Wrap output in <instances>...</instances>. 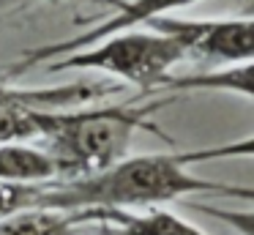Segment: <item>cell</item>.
Returning <instances> with one entry per match:
<instances>
[{
	"label": "cell",
	"instance_id": "cell-1",
	"mask_svg": "<svg viewBox=\"0 0 254 235\" xmlns=\"http://www.w3.org/2000/svg\"><path fill=\"white\" fill-rule=\"evenodd\" d=\"M252 156V140L238 145L199 148L186 153H148V156H126L118 164L93 175L79 178H58L41 183L39 208L66 213L82 211H142L159 208L186 194H238L252 200V189L224 186L216 180H202L189 172V164L219 156Z\"/></svg>",
	"mask_w": 254,
	"mask_h": 235
},
{
	"label": "cell",
	"instance_id": "cell-2",
	"mask_svg": "<svg viewBox=\"0 0 254 235\" xmlns=\"http://www.w3.org/2000/svg\"><path fill=\"white\" fill-rule=\"evenodd\" d=\"M167 98L145 107H99V109H30L36 137L44 142L61 167V178L93 175L126 158L137 129L159 131L150 123V112L164 107Z\"/></svg>",
	"mask_w": 254,
	"mask_h": 235
},
{
	"label": "cell",
	"instance_id": "cell-3",
	"mask_svg": "<svg viewBox=\"0 0 254 235\" xmlns=\"http://www.w3.org/2000/svg\"><path fill=\"white\" fill-rule=\"evenodd\" d=\"M181 60H186V55L172 38L153 30H126L101 38L82 52L50 60V71H101L121 82L150 90V87H164L170 71Z\"/></svg>",
	"mask_w": 254,
	"mask_h": 235
},
{
	"label": "cell",
	"instance_id": "cell-4",
	"mask_svg": "<svg viewBox=\"0 0 254 235\" xmlns=\"http://www.w3.org/2000/svg\"><path fill=\"white\" fill-rule=\"evenodd\" d=\"M153 33L172 38L186 58H202L216 63L246 66L254 55V22L243 19H183L167 14L145 22Z\"/></svg>",
	"mask_w": 254,
	"mask_h": 235
},
{
	"label": "cell",
	"instance_id": "cell-5",
	"mask_svg": "<svg viewBox=\"0 0 254 235\" xmlns=\"http://www.w3.org/2000/svg\"><path fill=\"white\" fill-rule=\"evenodd\" d=\"M197 0H115L118 5V14L110 16L104 25L99 27H90V30L79 33L74 38H66L61 44H47L41 49H33L28 52L22 60H17L14 66V74H22L25 69H33V66L41 63H50V60H58L63 55H71V52H82V49L93 47L96 41L107 36H115V33H126L131 30L134 25H145V22L156 19V16H167L178 8H186V5H194Z\"/></svg>",
	"mask_w": 254,
	"mask_h": 235
},
{
	"label": "cell",
	"instance_id": "cell-6",
	"mask_svg": "<svg viewBox=\"0 0 254 235\" xmlns=\"http://www.w3.org/2000/svg\"><path fill=\"white\" fill-rule=\"evenodd\" d=\"M82 222H99L110 235H205L199 227L183 222L164 208L142 211H82Z\"/></svg>",
	"mask_w": 254,
	"mask_h": 235
},
{
	"label": "cell",
	"instance_id": "cell-7",
	"mask_svg": "<svg viewBox=\"0 0 254 235\" xmlns=\"http://www.w3.org/2000/svg\"><path fill=\"white\" fill-rule=\"evenodd\" d=\"M110 82H71L61 87H8L0 85V107L22 109H63L74 104H90L99 96H110Z\"/></svg>",
	"mask_w": 254,
	"mask_h": 235
},
{
	"label": "cell",
	"instance_id": "cell-8",
	"mask_svg": "<svg viewBox=\"0 0 254 235\" xmlns=\"http://www.w3.org/2000/svg\"><path fill=\"white\" fill-rule=\"evenodd\" d=\"M61 178L58 161L25 142L0 145V183H47Z\"/></svg>",
	"mask_w": 254,
	"mask_h": 235
},
{
	"label": "cell",
	"instance_id": "cell-9",
	"mask_svg": "<svg viewBox=\"0 0 254 235\" xmlns=\"http://www.w3.org/2000/svg\"><path fill=\"white\" fill-rule=\"evenodd\" d=\"M82 216L50 208H30L0 222V235H79Z\"/></svg>",
	"mask_w": 254,
	"mask_h": 235
},
{
	"label": "cell",
	"instance_id": "cell-10",
	"mask_svg": "<svg viewBox=\"0 0 254 235\" xmlns=\"http://www.w3.org/2000/svg\"><path fill=\"white\" fill-rule=\"evenodd\" d=\"M41 183H0V222L19 211L39 208Z\"/></svg>",
	"mask_w": 254,
	"mask_h": 235
},
{
	"label": "cell",
	"instance_id": "cell-11",
	"mask_svg": "<svg viewBox=\"0 0 254 235\" xmlns=\"http://www.w3.org/2000/svg\"><path fill=\"white\" fill-rule=\"evenodd\" d=\"M36 129L30 120V109L22 107H0V145L33 140Z\"/></svg>",
	"mask_w": 254,
	"mask_h": 235
},
{
	"label": "cell",
	"instance_id": "cell-12",
	"mask_svg": "<svg viewBox=\"0 0 254 235\" xmlns=\"http://www.w3.org/2000/svg\"><path fill=\"white\" fill-rule=\"evenodd\" d=\"M0 3H30V0H0Z\"/></svg>",
	"mask_w": 254,
	"mask_h": 235
}]
</instances>
